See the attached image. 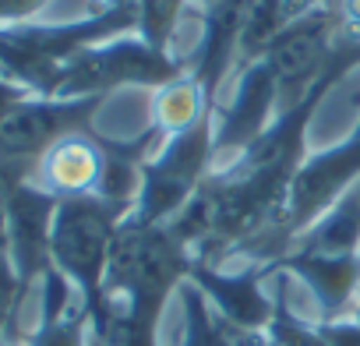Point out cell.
Instances as JSON below:
<instances>
[{"mask_svg":"<svg viewBox=\"0 0 360 346\" xmlns=\"http://www.w3.org/2000/svg\"><path fill=\"white\" fill-rule=\"evenodd\" d=\"M127 205L106 202L99 195H82V198H64L57 202L53 212V230H50V251L60 262V269L78 283L82 290V307L96 314V328L103 325V293H106V269L110 255L117 244V219Z\"/></svg>","mask_w":360,"mask_h":346,"instance_id":"6da1fadb","label":"cell"},{"mask_svg":"<svg viewBox=\"0 0 360 346\" xmlns=\"http://www.w3.org/2000/svg\"><path fill=\"white\" fill-rule=\"evenodd\" d=\"M212 166V110L166 141V148L141 166V191L134 202V219L145 226H162L184 209L198 191L202 177Z\"/></svg>","mask_w":360,"mask_h":346,"instance_id":"7a4b0ae2","label":"cell"},{"mask_svg":"<svg viewBox=\"0 0 360 346\" xmlns=\"http://www.w3.org/2000/svg\"><path fill=\"white\" fill-rule=\"evenodd\" d=\"M279 269L297 272L307 290L318 297L321 311L332 318L346 307V300L360 290V251L356 255H314V251H293L276 258Z\"/></svg>","mask_w":360,"mask_h":346,"instance_id":"3957f363","label":"cell"},{"mask_svg":"<svg viewBox=\"0 0 360 346\" xmlns=\"http://www.w3.org/2000/svg\"><path fill=\"white\" fill-rule=\"evenodd\" d=\"M103 169H106V155L89 138H60L43 155V184L53 198L99 195Z\"/></svg>","mask_w":360,"mask_h":346,"instance_id":"277c9868","label":"cell"},{"mask_svg":"<svg viewBox=\"0 0 360 346\" xmlns=\"http://www.w3.org/2000/svg\"><path fill=\"white\" fill-rule=\"evenodd\" d=\"M188 279L216 300V307H219L223 318H230L237 325H248V328H265L272 321L276 304L262 293L258 276H251V272L248 276H223L212 265L195 262V269H191Z\"/></svg>","mask_w":360,"mask_h":346,"instance_id":"5b68a950","label":"cell"},{"mask_svg":"<svg viewBox=\"0 0 360 346\" xmlns=\"http://www.w3.org/2000/svg\"><path fill=\"white\" fill-rule=\"evenodd\" d=\"M89 106H96V99L71 103V106H22L0 120V148H8L15 155L36 152L50 145L60 131H68L71 124L85 120Z\"/></svg>","mask_w":360,"mask_h":346,"instance_id":"8992f818","label":"cell"},{"mask_svg":"<svg viewBox=\"0 0 360 346\" xmlns=\"http://www.w3.org/2000/svg\"><path fill=\"white\" fill-rule=\"evenodd\" d=\"M272 346H328L325 342V335H321V328H307L300 318H293L283 304H276V311H272Z\"/></svg>","mask_w":360,"mask_h":346,"instance_id":"52a82bcc","label":"cell"},{"mask_svg":"<svg viewBox=\"0 0 360 346\" xmlns=\"http://www.w3.org/2000/svg\"><path fill=\"white\" fill-rule=\"evenodd\" d=\"M198 4H209V8H216V4H223V0H198Z\"/></svg>","mask_w":360,"mask_h":346,"instance_id":"ba28073f","label":"cell"},{"mask_svg":"<svg viewBox=\"0 0 360 346\" xmlns=\"http://www.w3.org/2000/svg\"><path fill=\"white\" fill-rule=\"evenodd\" d=\"M356 325H360V304H356Z\"/></svg>","mask_w":360,"mask_h":346,"instance_id":"9c48e42d","label":"cell"},{"mask_svg":"<svg viewBox=\"0 0 360 346\" xmlns=\"http://www.w3.org/2000/svg\"><path fill=\"white\" fill-rule=\"evenodd\" d=\"M92 346H103V339H99V335H96V342H92Z\"/></svg>","mask_w":360,"mask_h":346,"instance_id":"30bf717a","label":"cell"}]
</instances>
